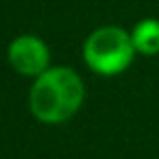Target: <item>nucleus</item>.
I'll use <instances>...</instances> for the list:
<instances>
[{
  "label": "nucleus",
  "mask_w": 159,
  "mask_h": 159,
  "mask_svg": "<svg viewBox=\"0 0 159 159\" xmlns=\"http://www.w3.org/2000/svg\"><path fill=\"white\" fill-rule=\"evenodd\" d=\"M85 100V83L72 68L50 66L33 79L29 92V109L44 124H61L76 116Z\"/></svg>",
  "instance_id": "obj_1"
},
{
  "label": "nucleus",
  "mask_w": 159,
  "mask_h": 159,
  "mask_svg": "<svg viewBox=\"0 0 159 159\" xmlns=\"http://www.w3.org/2000/svg\"><path fill=\"white\" fill-rule=\"evenodd\" d=\"M131 33L120 26H100L89 33L83 44V59L87 68L100 76L122 74L135 57Z\"/></svg>",
  "instance_id": "obj_2"
},
{
  "label": "nucleus",
  "mask_w": 159,
  "mask_h": 159,
  "mask_svg": "<svg viewBox=\"0 0 159 159\" xmlns=\"http://www.w3.org/2000/svg\"><path fill=\"white\" fill-rule=\"evenodd\" d=\"M7 59L18 74L31 76V79H37L50 68V50L46 42L39 39L37 35L16 37L7 48Z\"/></svg>",
  "instance_id": "obj_3"
},
{
  "label": "nucleus",
  "mask_w": 159,
  "mask_h": 159,
  "mask_svg": "<svg viewBox=\"0 0 159 159\" xmlns=\"http://www.w3.org/2000/svg\"><path fill=\"white\" fill-rule=\"evenodd\" d=\"M131 39L139 55H144V57L159 55V20L146 18V20L137 22L131 31Z\"/></svg>",
  "instance_id": "obj_4"
}]
</instances>
